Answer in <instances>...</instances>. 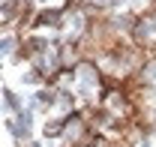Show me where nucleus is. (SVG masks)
Masks as SVG:
<instances>
[{
	"instance_id": "f257e3e1",
	"label": "nucleus",
	"mask_w": 156,
	"mask_h": 147,
	"mask_svg": "<svg viewBox=\"0 0 156 147\" xmlns=\"http://www.w3.org/2000/svg\"><path fill=\"white\" fill-rule=\"evenodd\" d=\"M24 108V102H21V96L15 90H9V87H3V111L9 114V117H15L18 111Z\"/></svg>"
}]
</instances>
